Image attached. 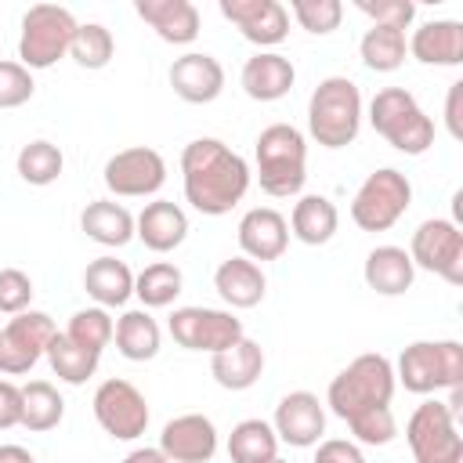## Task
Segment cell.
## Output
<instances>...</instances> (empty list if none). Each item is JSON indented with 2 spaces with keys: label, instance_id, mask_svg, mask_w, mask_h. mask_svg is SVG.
I'll list each match as a JSON object with an SVG mask.
<instances>
[{
  "label": "cell",
  "instance_id": "obj_1",
  "mask_svg": "<svg viewBox=\"0 0 463 463\" xmlns=\"http://www.w3.org/2000/svg\"><path fill=\"white\" fill-rule=\"evenodd\" d=\"M181 181L192 210L206 217H221L242 203V195L250 192L253 170L221 137H195L181 152Z\"/></svg>",
  "mask_w": 463,
  "mask_h": 463
},
{
  "label": "cell",
  "instance_id": "obj_23",
  "mask_svg": "<svg viewBox=\"0 0 463 463\" xmlns=\"http://www.w3.org/2000/svg\"><path fill=\"white\" fill-rule=\"evenodd\" d=\"M293 80H297V69L279 51H257L253 58H246L242 76H239L242 90L253 101H279V98H286Z\"/></svg>",
  "mask_w": 463,
  "mask_h": 463
},
{
  "label": "cell",
  "instance_id": "obj_17",
  "mask_svg": "<svg viewBox=\"0 0 463 463\" xmlns=\"http://www.w3.org/2000/svg\"><path fill=\"white\" fill-rule=\"evenodd\" d=\"M221 14L257 47H275L289 36V11L279 0H221Z\"/></svg>",
  "mask_w": 463,
  "mask_h": 463
},
{
  "label": "cell",
  "instance_id": "obj_19",
  "mask_svg": "<svg viewBox=\"0 0 463 463\" xmlns=\"http://www.w3.org/2000/svg\"><path fill=\"white\" fill-rule=\"evenodd\" d=\"M235 235H239L242 257H250L253 264L257 260H279L286 253V246H289V224L271 206L246 210L242 221H239V228H235Z\"/></svg>",
  "mask_w": 463,
  "mask_h": 463
},
{
  "label": "cell",
  "instance_id": "obj_10",
  "mask_svg": "<svg viewBox=\"0 0 463 463\" xmlns=\"http://www.w3.org/2000/svg\"><path fill=\"white\" fill-rule=\"evenodd\" d=\"M409 260L412 268L434 271L449 286H463V232L456 221L430 217L412 232L409 242Z\"/></svg>",
  "mask_w": 463,
  "mask_h": 463
},
{
  "label": "cell",
  "instance_id": "obj_22",
  "mask_svg": "<svg viewBox=\"0 0 463 463\" xmlns=\"http://www.w3.org/2000/svg\"><path fill=\"white\" fill-rule=\"evenodd\" d=\"M134 11L166 43L181 47L199 36V7L192 0H134Z\"/></svg>",
  "mask_w": 463,
  "mask_h": 463
},
{
  "label": "cell",
  "instance_id": "obj_39",
  "mask_svg": "<svg viewBox=\"0 0 463 463\" xmlns=\"http://www.w3.org/2000/svg\"><path fill=\"white\" fill-rule=\"evenodd\" d=\"M286 11H293L300 29H307L315 36H326V33L340 29V18H344V4L340 0H293Z\"/></svg>",
  "mask_w": 463,
  "mask_h": 463
},
{
  "label": "cell",
  "instance_id": "obj_18",
  "mask_svg": "<svg viewBox=\"0 0 463 463\" xmlns=\"http://www.w3.org/2000/svg\"><path fill=\"white\" fill-rule=\"evenodd\" d=\"M170 87L188 105H210L224 90V65L206 51H188L170 65Z\"/></svg>",
  "mask_w": 463,
  "mask_h": 463
},
{
  "label": "cell",
  "instance_id": "obj_30",
  "mask_svg": "<svg viewBox=\"0 0 463 463\" xmlns=\"http://www.w3.org/2000/svg\"><path fill=\"white\" fill-rule=\"evenodd\" d=\"M80 228L87 232V239H94L101 246H127L134 239V213L123 203L94 199V203L83 206Z\"/></svg>",
  "mask_w": 463,
  "mask_h": 463
},
{
  "label": "cell",
  "instance_id": "obj_26",
  "mask_svg": "<svg viewBox=\"0 0 463 463\" xmlns=\"http://www.w3.org/2000/svg\"><path fill=\"white\" fill-rule=\"evenodd\" d=\"M362 279L380 297H402L405 289H412L416 268L409 260V250H402V246H376V250H369V257L362 264Z\"/></svg>",
  "mask_w": 463,
  "mask_h": 463
},
{
  "label": "cell",
  "instance_id": "obj_44",
  "mask_svg": "<svg viewBox=\"0 0 463 463\" xmlns=\"http://www.w3.org/2000/svg\"><path fill=\"white\" fill-rule=\"evenodd\" d=\"M315 463H365L362 449L347 438H326L315 449Z\"/></svg>",
  "mask_w": 463,
  "mask_h": 463
},
{
  "label": "cell",
  "instance_id": "obj_14",
  "mask_svg": "<svg viewBox=\"0 0 463 463\" xmlns=\"http://www.w3.org/2000/svg\"><path fill=\"white\" fill-rule=\"evenodd\" d=\"M101 181L119 199H145L166 184V159L148 145H134V148L109 156Z\"/></svg>",
  "mask_w": 463,
  "mask_h": 463
},
{
  "label": "cell",
  "instance_id": "obj_46",
  "mask_svg": "<svg viewBox=\"0 0 463 463\" xmlns=\"http://www.w3.org/2000/svg\"><path fill=\"white\" fill-rule=\"evenodd\" d=\"M459 101H463V83H449V98H445V123H449V134L459 141L463 137V123H459Z\"/></svg>",
  "mask_w": 463,
  "mask_h": 463
},
{
  "label": "cell",
  "instance_id": "obj_25",
  "mask_svg": "<svg viewBox=\"0 0 463 463\" xmlns=\"http://www.w3.org/2000/svg\"><path fill=\"white\" fill-rule=\"evenodd\" d=\"M213 289L221 293V300L228 307H257L264 300L268 279H264L260 264H253L250 257H228L213 271Z\"/></svg>",
  "mask_w": 463,
  "mask_h": 463
},
{
  "label": "cell",
  "instance_id": "obj_9",
  "mask_svg": "<svg viewBox=\"0 0 463 463\" xmlns=\"http://www.w3.org/2000/svg\"><path fill=\"white\" fill-rule=\"evenodd\" d=\"M405 441L416 463H463V434L456 430L452 409L438 398L412 409L405 423Z\"/></svg>",
  "mask_w": 463,
  "mask_h": 463
},
{
  "label": "cell",
  "instance_id": "obj_34",
  "mask_svg": "<svg viewBox=\"0 0 463 463\" xmlns=\"http://www.w3.org/2000/svg\"><path fill=\"white\" fill-rule=\"evenodd\" d=\"M358 54L365 61V69L373 72H394L402 69L409 47H405V33L402 29H391V25H369L362 43H358Z\"/></svg>",
  "mask_w": 463,
  "mask_h": 463
},
{
  "label": "cell",
  "instance_id": "obj_42",
  "mask_svg": "<svg viewBox=\"0 0 463 463\" xmlns=\"http://www.w3.org/2000/svg\"><path fill=\"white\" fill-rule=\"evenodd\" d=\"M36 83L22 61H0V109H18L33 98Z\"/></svg>",
  "mask_w": 463,
  "mask_h": 463
},
{
  "label": "cell",
  "instance_id": "obj_36",
  "mask_svg": "<svg viewBox=\"0 0 463 463\" xmlns=\"http://www.w3.org/2000/svg\"><path fill=\"white\" fill-rule=\"evenodd\" d=\"M14 166H18V177H22L25 184L43 188V184H54V181L61 177V170H65V156H61V148H58V145H51V141L36 137V141L22 145V152H18Z\"/></svg>",
  "mask_w": 463,
  "mask_h": 463
},
{
  "label": "cell",
  "instance_id": "obj_20",
  "mask_svg": "<svg viewBox=\"0 0 463 463\" xmlns=\"http://www.w3.org/2000/svg\"><path fill=\"white\" fill-rule=\"evenodd\" d=\"M134 235L152 253H170L188 239V213L170 199L145 203V210L134 217Z\"/></svg>",
  "mask_w": 463,
  "mask_h": 463
},
{
  "label": "cell",
  "instance_id": "obj_45",
  "mask_svg": "<svg viewBox=\"0 0 463 463\" xmlns=\"http://www.w3.org/2000/svg\"><path fill=\"white\" fill-rule=\"evenodd\" d=\"M22 427V387L11 380H0V430Z\"/></svg>",
  "mask_w": 463,
  "mask_h": 463
},
{
  "label": "cell",
  "instance_id": "obj_13",
  "mask_svg": "<svg viewBox=\"0 0 463 463\" xmlns=\"http://www.w3.org/2000/svg\"><path fill=\"white\" fill-rule=\"evenodd\" d=\"M94 420L101 423V430L116 441H134L145 434L148 427V402L145 394L123 380V376H112V380H101L98 391H94Z\"/></svg>",
  "mask_w": 463,
  "mask_h": 463
},
{
  "label": "cell",
  "instance_id": "obj_2",
  "mask_svg": "<svg viewBox=\"0 0 463 463\" xmlns=\"http://www.w3.org/2000/svg\"><path fill=\"white\" fill-rule=\"evenodd\" d=\"M394 365L387 354H358L354 362H347L326 391V405L333 409V416H340L344 423H351L362 412L373 409H387L394 398Z\"/></svg>",
  "mask_w": 463,
  "mask_h": 463
},
{
  "label": "cell",
  "instance_id": "obj_21",
  "mask_svg": "<svg viewBox=\"0 0 463 463\" xmlns=\"http://www.w3.org/2000/svg\"><path fill=\"white\" fill-rule=\"evenodd\" d=\"M405 47L420 65H459L463 61V22L456 18L423 22L420 29H412Z\"/></svg>",
  "mask_w": 463,
  "mask_h": 463
},
{
  "label": "cell",
  "instance_id": "obj_38",
  "mask_svg": "<svg viewBox=\"0 0 463 463\" xmlns=\"http://www.w3.org/2000/svg\"><path fill=\"white\" fill-rule=\"evenodd\" d=\"M112 329H116V322L109 318V311L94 304V307H80V311L69 318L65 336H69V340H76L80 347H87V351L101 354V351L109 347V340H112Z\"/></svg>",
  "mask_w": 463,
  "mask_h": 463
},
{
  "label": "cell",
  "instance_id": "obj_29",
  "mask_svg": "<svg viewBox=\"0 0 463 463\" xmlns=\"http://www.w3.org/2000/svg\"><path fill=\"white\" fill-rule=\"evenodd\" d=\"M286 224H289V235L300 239L304 246H322L336 235L340 213L326 195H300L293 203V213H289Z\"/></svg>",
  "mask_w": 463,
  "mask_h": 463
},
{
  "label": "cell",
  "instance_id": "obj_24",
  "mask_svg": "<svg viewBox=\"0 0 463 463\" xmlns=\"http://www.w3.org/2000/svg\"><path fill=\"white\" fill-rule=\"evenodd\" d=\"M260 373H264V347L250 336H242L232 347L210 354V376L224 391H246L260 380Z\"/></svg>",
  "mask_w": 463,
  "mask_h": 463
},
{
  "label": "cell",
  "instance_id": "obj_31",
  "mask_svg": "<svg viewBox=\"0 0 463 463\" xmlns=\"http://www.w3.org/2000/svg\"><path fill=\"white\" fill-rule=\"evenodd\" d=\"M232 463H268L279 456V434L268 420H239L228 434Z\"/></svg>",
  "mask_w": 463,
  "mask_h": 463
},
{
  "label": "cell",
  "instance_id": "obj_35",
  "mask_svg": "<svg viewBox=\"0 0 463 463\" xmlns=\"http://www.w3.org/2000/svg\"><path fill=\"white\" fill-rule=\"evenodd\" d=\"M181 286H184V275L170 260H156L141 275H134V297L145 304V311L148 307H170L181 297Z\"/></svg>",
  "mask_w": 463,
  "mask_h": 463
},
{
  "label": "cell",
  "instance_id": "obj_32",
  "mask_svg": "<svg viewBox=\"0 0 463 463\" xmlns=\"http://www.w3.org/2000/svg\"><path fill=\"white\" fill-rule=\"evenodd\" d=\"M65 416V402L58 394L54 383L47 380H29L22 387V427L33 430V434H43V430H54Z\"/></svg>",
  "mask_w": 463,
  "mask_h": 463
},
{
  "label": "cell",
  "instance_id": "obj_43",
  "mask_svg": "<svg viewBox=\"0 0 463 463\" xmlns=\"http://www.w3.org/2000/svg\"><path fill=\"white\" fill-rule=\"evenodd\" d=\"M354 7L362 14L373 18V25H391V29H409L416 18V4L412 0H354Z\"/></svg>",
  "mask_w": 463,
  "mask_h": 463
},
{
  "label": "cell",
  "instance_id": "obj_12",
  "mask_svg": "<svg viewBox=\"0 0 463 463\" xmlns=\"http://www.w3.org/2000/svg\"><path fill=\"white\" fill-rule=\"evenodd\" d=\"M58 326L47 311H22V315H11L7 326L0 329V373L4 376H22L29 373L43 354H47V344L54 340Z\"/></svg>",
  "mask_w": 463,
  "mask_h": 463
},
{
  "label": "cell",
  "instance_id": "obj_28",
  "mask_svg": "<svg viewBox=\"0 0 463 463\" xmlns=\"http://www.w3.org/2000/svg\"><path fill=\"white\" fill-rule=\"evenodd\" d=\"M112 340H116V351L127 362H148L163 347V329H159V322L145 307H137V311H123L116 318Z\"/></svg>",
  "mask_w": 463,
  "mask_h": 463
},
{
  "label": "cell",
  "instance_id": "obj_37",
  "mask_svg": "<svg viewBox=\"0 0 463 463\" xmlns=\"http://www.w3.org/2000/svg\"><path fill=\"white\" fill-rule=\"evenodd\" d=\"M69 54H72V61L80 69H105L112 61V54H116V40L101 22H83L76 29V36H72Z\"/></svg>",
  "mask_w": 463,
  "mask_h": 463
},
{
  "label": "cell",
  "instance_id": "obj_16",
  "mask_svg": "<svg viewBox=\"0 0 463 463\" xmlns=\"http://www.w3.org/2000/svg\"><path fill=\"white\" fill-rule=\"evenodd\" d=\"M170 463H210L217 456V427L203 412L174 416L156 445Z\"/></svg>",
  "mask_w": 463,
  "mask_h": 463
},
{
  "label": "cell",
  "instance_id": "obj_40",
  "mask_svg": "<svg viewBox=\"0 0 463 463\" xmlns=\"http://www.w3.org/2000/svg\"><path fill=\"white\" fill-rule=\"evenodd\" d=\"M347 427H351L354 441H362V445H387V441H394V434H398V423H394L391 405H387V409L362 412V416H354Z\"/></svg>",
  "mask_w": 463,
  "mask_h": 463
},
{
  "label": "cell",
  "instance_id": "obj_41",
  "mask_svg": "<svg viewBox=\"0 0 463 463\" xmlns=\"http://www.w3.org/2000/svg\"><path fill=\"white\" fill-rule=\"evenodd\" d=\"M33 279L22 268H0V311L4 315H22L33 304Z\"/></svg>",
  "mask_w": 463,
  "mask_h": 463
},
{
  "label": "cell",
  "instance_id": "obj_4",
  "mask_svg": "<svg viewBox=\"0 0 463 463\" xmlns=\"http://www.w3.org/2000/svg\"><path fill=\"white\" fill-rule=\"evenodd\" d=\"M307 130L322 148H347L362 130V90L347 76H326L307 101Z\"/></svg>",
  "mask_w": 463,
  "mask_h": 463
},
{
  "label": "cell",
  "instance_id": "obj_49",
  "mask_svg": "<svg viewBox=\"0 0 463 463\" xmlns=\"http://www.w3.org/2000/svg\"><path fill=\"white\" fill-rule=\"evenodd\" d=\"M268 463H286V459H279V456H275V459H268Z\"/></svg>",
  "mask_w": 463,
  "mask_h": 463
},
{
  "label": "cell",
  "instance_id": "obj_27",
  "mask_svg": "<svg viewBox=\"0 0 463 463\" xmlns=\"http://www.w3.org/2000/svg\"><path fill=\"white\" fill-rule=\"evenodd\" d=\"M83 289L98 307H123L134 297V271L116 257H94L83 271Z\"/></svg>",
  "mask_w": 463,
  "mask_h": 463
},
{
  "label": "cell",
  "instance_id": "obj_8",
  "mask_svg": "<svg viewBox=\"0 0 463 463\" xmlns=\"http://www.w3.org/2000/svg\"><path fill=\"white\" fill-rule=\"evenodd\" d=\"M409 206H412V184H409V177L402 170H394V166H380L354 192V199H351V221L362 232H387V228H394L405 217Z\"/></svg>",
  "mask_w": 463,
  "mask_h": 463
},
{
  "label": "cell",
  "instance_id": "obj_7",
  "mask_svg": "<svg viewBox=\"0 0 463 463\" xmlns=\"http://www.w3.org/2000/svg\"><path fill=\"white\" fill-rule=\"evenodd\" d=\"M80 22L72 18L69 7L58 4H33L22 14V36H18V61L33 69H51L58 58L69 54L72 36Z\"/></svg>",
  "mask_w": 463,
  "mask_h": 463
},
{
  "label": "cell",
  "instance_id": "obj_33",
  "mask_svg": "<svg viewBox=\"0 0 463 463\" xmlns=\"http://www.w3.org/2000/svg\"><path fill=\"white\" fill-rule=\"evenodd\" d=\"M43 358L51 362V369H54L58 380L80 387V383H87V380L98 373V358H101V354L80 347V344L69 340L65 333H54V340L47 344V354H43Z\"/></svg>",
  "mask_w": 463,
  "mask_h": 463
},
{
  "label": "cell",
  "instance_id": "obj_5",
  "mask_svg": "<svg viewBox=\"0 0 463 463\" xmlns=\"http://www.w3.org/2000/svg\"><path fill=\"white\" fill-rule=\"evenodd\" d=\"M369 123L391 148L405 156H423L434 145V119L405 87L376 90V98L369 101Z\"/></svg>",
  "mask_w": 463,
  "mask_h": 463
},
{
  "label": "cell",
  "instance_id": "obj_6",
  "mask_svg": "<svg viewBox=\"0 0 463 463\" xmlns=\"http://www.w3.org/2000/svg\"><path fill=\"white\" fill-rule=\"evenodd\" d=\"M394 383L412 394H438L463 387V344L459 340H416L398 354Z\"/></svg>",
  "mask_w": 463,
  "mask_h": 463
},
{
  "label": "cell",
  "instance_id": "obj_47",
  "mask_svg": "<svg viewBox=\"0 0 463 463\" xmlns=\"http://www.w3.org/2000/svg\"><path fill=\"white\" fill-rule=\"evenodd\" d=\"M119 463H170V459H166L159 449H148V445H145V449H134L130 456H123Z\"/></svg>",
  "mask_w": 463,
  "mask_h": 463
},
{
  "label": "cell",
  "instance_id": "obj_15",
  "mask_svg": "<svg viewBox=\"0 0 463 463\" xmlns=\"http://www.w3.org/2000/svg\"><path fill=\"white\" fill-rule=\"evenodd\" d=\"M271 427H275L279 441H286L293 449H311L326 434V409H322L318 394H311V391H289V394L279 398Z\"/></svg>",
  "mask_w": 463,
  "mask_h": 463
},
{
  "label": "cell",
  "instance_id": "obj_11",
  "mask_svg": "<svg viewBox=\"0 0 463 463\" xmlns=\"http://www.w3.org/2000/svg\"><path fill=\"white\" fill-rule=\"evenodd\" d=\"M166 329L174 344H181L184 351H206V354H217L246 336L242 318H235L224 307H174Z\"/></svg>",
  "mask_w": 463,
  "mask_h": 463
},
{
  "label": "cell",
  "instance_id": "obj_3",
  "mask_svg": "<svg viewBox=\"0 0 463 463\" xmlns=\"http://www.w3.org/2000/svg\"><path fill=\"white\" fill-rule=\"evenodd\" d=\"M253 159H257V181L268 195L275 199L300 195L307 181V141L293 123L264 127L257 134Z\"/></svg>",
  "mask_w": 463,
  "mask_h": 463
},
{
  "label": "cell",
  "instance_id": "obj_48",
  "mask_svg": "<svg viewBox=\"0 0 463 463\" xmlns=\"http://www.w3.org/2000/svg\"><path fill=\"white\" fill-rule=\"evenodd\" d=\"M0 463H36V459L22 445H0Z\"/></svg>",
  "mask_w": 463,
  "mask_h": 463
}]
</instances>
